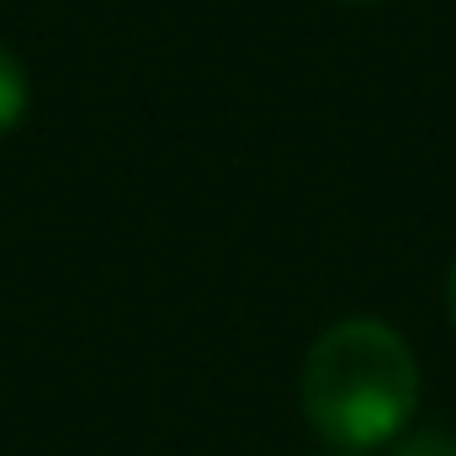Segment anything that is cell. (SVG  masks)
Here are the masks:
<instances>
[{"instance_id":"6da1fadb","label":"cell","mask_w":456,"mask_h":456,"mask_svg":"<svg viewBox=\"0 0 456 456\" xmlns=\"http://www.w3.org/2000/svg\"><path fill=\"white\" fill-rule=\"evenodd\" d=\"M297 403L330 452L366 456L393 446L419 409V355L398 324L377 314L335 319L303 355Z\"/></svg>"},{"instance_id":"277c9868","label":"cell","mask_w":456,"mask_h":456,"mask_svg":"<svg viewBox=\"0 0 456 456\" xmlns=\"http://www.w3.org/2000/svg\"><path fill=\"white\" fill-rule=\"evenodd\" d=\"M446 319H452V335H456V255H452V271H446Z\"/></svg>"},{"instance_id":"3957f363","label":"cell","mask_w":456,"mask_h":456,"mask_svg":"<svg viewBox=\"0 0 456 456\" xmlns=\"http://www.w3.org/2000/svg\"><path fill=\"white\" fill-rule=\"evenodd\" d=\"M387 456H456V436L452 430H436V425H425V430H403Z\"/></svg>"},{"instance_id":"7a4b0ae2","label":"cell","mask_w":456,"mask_h":456,"mask_svg":"<svg viewBox=\"0 0 456 456\" xmlns=\"http://www.w3.org/2000/svg\"><path fill=\"white\" fill-rule=\"evenodd\" d=\"M27 107H32V80H27V64L16 59V48L0 43V138L16 133L27 122Z\"/></svg>"},{"instance_id":"5b68a950","label":"cell","mask_w":456,"mask_h":456,"mask_svg":"<svg viewBox=\"0 0 456 456\" xmlns=\"http://www.w3.org/2000/svg\"><path fill=\"white\" fill-rule=\"evenodd\" d=\"M335 5H355V11H371V5H393V0H335Z\"/></svg>"},{"instance_id":"8992f818","label":"cell","mask_w":456,"mask_h":456,"mask_svg":"<svg viewBox=\"0 0 456 456\" xmlns=\"http://www.w3.org/2000/svg\"><path fill=\"white\" fill-rule=\"evenodd\" d=\"M319 456H345V452H319Z\"/></svg>"}]
</instances>
